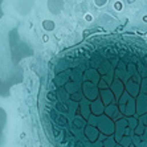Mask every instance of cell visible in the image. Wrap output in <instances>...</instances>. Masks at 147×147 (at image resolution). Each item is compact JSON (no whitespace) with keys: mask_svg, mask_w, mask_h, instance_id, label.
Returning <instances> with one entry per match:
<instances>
[{"mask_svg":"<svg viewBox=\"0 0 147 147\" xmlns=\"http://www.w3.org/2000/svg\"><path fill=\"white\" fill-rule=\"evenodd\" d=\"M41 118L55 147H147V40L99 34L61 53Z\"/></svg>","mask_w":147,"mask_h":147,"instance_id":"cell-1","label":"cell"}]
</instances>
